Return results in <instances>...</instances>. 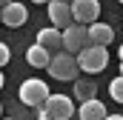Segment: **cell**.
I'll return each instance as SVG.
<instances>
[{
	"mask_svg": "<svg viewBox=\"0 0 123 120\" xmlns=\"http://www.w3.org/2000/svg\"><path fill=\"white\" fill-rule=\"evenodd\" d=\"M74 114V100L69 94H49L37 106V120H69Z\"/></svg>",
	"mask_w": 123,
	"mask_h": 120,
	"instance_id": "6da1fadb",
	"label": "cell"
},
{
	"mask_svg": "<svg viewBox=\"0 0 123 120\" xmlns=\"http://www.w3.org/2000/svg\"><path fill=\"white\" fill-rule=\"evenodd\" d=\"M77 69L80 72H86V74H97V72H103L106 66H109V52H106V46H86V49H80L77 54Z\"/></svg>",
	"mask_w": 123,
	"mask_h": 120,
	"instance_id": "7a4b0ae2",
	"label": "cell"
},
{
	"mask_svg": "<svg viewBox=\"0 0 123 120\" xmlns=\"http://www.w3.org/2000/svg\"><path fill=\"white\" fill-rule=\"evenodd\" d=\"M46 69H49V74L55 80H77V60H74V54H69V52L52 54V60H49Z\"/></svg>",
	"mask_w": 123,
	"mask_h": 120,
	"instance_id": "3957f363",
	"label": "cell"
},
{
	"mask_svg": "<svg viewBox=\"0 0 123 120\" xmlns=\"http://www.w3.org/2000/svg\"><path fill=\"white\" fill-rule=\"evenodd\" d=\"M60 40H63V52L77 54L80 49L89 46V31H86V26H80V23H69L66 29H60Z\"/></svg>",
	"mask_w": 123,
	"mask_h": 120,
	"instance_id": "277c9868",
	"label": "cell"
},
{
	"mask_svg": "<svg viewBox=\"0 0 123 120\" xmlns=\"http://www.w3.org/2000/svg\"><path fill=\"white\" fill-rule=\"evenodd\" d=\"M69 12H72V23L89 26L100 17V0H72Z\"/></svg>",
	"mask_w": 123,
	"mask_h": 120,
	"instance_id": "5b68a950",
	"label": "cell"
},
{
	"mask_svg": "<svg viewBox=\"0 0 123 120\" xmlns=\"http://www.w3.org/2000/svg\"><path fill=\"white\" fill-rule=\"evenodd\" d=\"M49 94H52V91H49V86H46L43 80L31 77V80H23V86H20V103H23V106H31V109H37Z\"/></svg>",
	"mask_w": 123,
	"mask_h": 120,
	"instance_id": "8992f818",
	"label": "cell"
},
{
	"mask_svg": "<svg viewBox=\"0 0 123 120\" xmlns=\"http://www.w3.org/2000/svg\"><path fill=\"white\" fill-rule=\"evenodd\" d=\"M26 17H29V12H26V6L23 3H6L3 9H0V23H6V26H12V29H17V26H23L26 23Z\"/></svg>",
	"mask_w": 123,
	"mask_h": 120,
	"instance_id": "52a82bcc",
	"label": "cell"
},
{
	"mask_svg": "<svg viewBox=\"0 0 123 120\" xmlns=\"http://www.w3.org/2000/svg\"><path fill=\"white\" fill-rule=\"evenodd\" d=\"M86 31H89V43H92V46H109V43L115 40V29L106 26V23H100V20L89 23Z\"/></svg>",
	"mask_w": 123,
	"mask_h": 120,
	"instance_id": "ba28073f",
	"label": "cell"
},
{
	"mask_svg": "<svg viewBox=\"0 0 123 120\" xmlns=\"http://www.w3.org/2000/svg\"><path fill=\"white\" fill-rule=\"evenodd\" d=\"M49 20L55 29H66L72 23V12H69V3H60V0H49Z\"/></svg>",
	"mask_w": 123,
	"mask_h": 120,
	"instance_id": "9c48e42d",
	"label": "cell"
},
{
	"mask_svg": "<svg viewBox=\"0 0 123 120\" xmlns=\"http://www.w3.org/2000/svg\"><path fill=\"white\" fill-rule=\"evenodd\" d=\"M106 114H109V112H106V106H103L97 97L83 100V103H80V109H77V117H80V120H103Z\"/></svg>",
	"mask_w": 123,
	"mask_h": 120,
	"instance_id": "30bf717a",
	"label": "cell"
},
{
	"mask_svg": "<svg viewBox=\"0 0 123 120\" xmlns=\"http://www.w3.org/2000/svg\"><path fill=\"white\" fill-rule=\"evenodd\" d=\"M37 43L46 49V52H55V49H63V40H60V29L49 26V29H40L37 31Z\"/></svg>",
	"mask_w": 123,
	"mask_h": 120,
	"instance_id": "8fae6325",
	"label": "cell"
},
{
	"mask_svg": "<svg viewBox=\"0 0 123 120\" xmlns=\"http://www.w3.org/2000/svg\"><path fill=\"white\" fill-rule=\"evenodd\" d=\"M49 60H52V52H46L40 43H34V46L26 49V63L34 66V69H46V66H49Z\"/></svg>",
	"mask_w": 123,
	"mask_h": 120,
	"instance_id": "7c38bea8",
	"label": "cell"
},
{
	"mask_svg": "<svg viewBox=\"0 0 123 120\" xmlns=\"http://www.w3.org/2000/svg\"><path fill=\"white\" fill-rule=\"evenodd\" d=\"M94 91H97V86H94L92 80H74V97L80 103L89 100V97H94Z\"/></svg>",
	"mask_w": 123,
	"mask_h": 120,
	"instance_id": "4fadbf2b",
	"label": "cell"
},
{
	"mask_svg": "<svg viewBox=\"0 0 123 120\" xmlns=\"http://www.w3.org/2000/svg\"><path fill=\"white\" fill-rule=\"evenodd\" d=\"M109 94H112V100L123 103V74H120V77H115V80L109 83Z\"/></svg>",
	"mask_w": 123,
	"mask_h": 120,
	"instance_id": "5bb4252c",
	"label": "cell"
},
{
	"mask_svg": "<svg viewBox=\"0 0 123 120\" xmlns=\"http://www.w3.org/2000/svg\"><path fill=\"white\" fill-rule=\"evenodd\" d=\"M9 60H12V49H9L6 43H0V69H3Z\"/></svg>",
	"mask_w": 123,
	"mask_h": 120,
	"instance_id": "9a60e30c",
	"label": "cell"
},
{
	"mask_svg": "<svg viewBox=\"0 0 123 120\" xmlns=\"http://www.w3.org/2000/svg\"><path fill=\"white\" fill-rule=\"evenodd\" d=\"M103 120H123V114H106Z\"/></svg>",
	"mask_w": 123,
	"mask_h": 120,
	"instance_id": "2e32d148",
	"label": "cell"
},
{
	"mask_svg": "<svg viewBox=\"0 0 123 120\" xmlns=\"http://www.w3.org/2000/svg\"><path fill=\"white\" fill-rule=\"evenodd\" d=\"M6 3H12V0H0V9H3V6H6Z\"/></svg>",
	"mask_w": 123,
	"mask_h": 120,
	"instance_id": "e0dca14e",
	"label": "cell"
},
{
	"mask_svg": "<svg viewBox=\"0 0 123 120\" xmlns=\"http://www.w3.org/2000/svg\"><path fill=\"white\" fill-rule=\"evenodd\" d=\"M31 3H49V0H31Z\"/></svg>",
	"mask_w": 123,
	"mask_h": 120,
	"instance_id": "ac0fdd59",
	"label": "cell"
},
{
	"mask_svg": "<svg viewBox=\"0 0 123 120\" xmlns=\"http://www.w3.org/2000/svg\"><path fill=\"white\" fill-rule=\"evenodd\" d=\"M0 89H3V72H0Z\"/></svg>",
	"mask_w": 123,
	"mask_h": 120,
	"instance_id": "d6986e66",
	"label": "cell"
},
{
	"mask_svg": "<svg viewBox=\"0 0 123 120\" xmlns=\"http://www.w3.org/2000/svg\"><path fill=\"white\" fill-rule=\"evenodd\" d=\"M117 54H120V60H123V46H120V52H117Z\"/></svg>",
	"mask_w": 123,
	"mask_h": 120,
	"instance_id": "ffe728a7",
	"label": "cell"
},
{
	"mask_svg": "<svg viewBox=\"0 0 123 120\" xmlns=\"http://www.w3.org/2000/svg\"><path fill=\"white\" fill-rule=\"evenodd\" d=\"M120 74H123V60H120Z\"/></svg>",
	"mask_w": 123,
	"mask_h": 120,
	"instance_id": "44dd1931",
	"label": "cell"
},
{
	"mask_svg": "<svg viewBox=\"0 0 123 120\" xmlns=\"http://www.w3.org/2000/svg\"><path fill=\"white\" fill-rule=\"evenodd\" d=\"M0 120H14V117H0Z\"/></svg>",
	"mask_w": 123,
	"mask_h": 120,
	"instance_id": "7402d4cb",
	"label": "cell"
},
{
	"mask_svg": "<svg viewBox=\"0 0 123 120\" xmlns=\"http://www.w3.org/2000/svg\"><path fill=\"white\" fill-rule=\"evenodd\" d=\"M60 3H72V0H60Z\"/></svg>",
	"mask_w": 123,
	"mask_h": 120,
	"instance_id": "603a6c76",
	"label": "cell"
},
{
	"mask_svg": "<svg viewBox=\"0 0 123 120\" xmlns=\"http://www.w3.org/2000/svg\"><path fill=\"white\" fill-rule=\"evenodd\" d=\"M0 112H3V106H0Z\"/></svg>",
	"mask_w": 123,
	"mask_h": 120,
	"instance_id": "cb8c5ba5",
	"label": "cell"
},
{
	"mask_svg": "<svg viewBox=\"0 0 123 120\" xmlns=\"http://www.w3.org/2000/svg\"><path fill=\"white\" fill-rule=\"evenodd\" d=\"M120 3H123V0H120Z\"/></svg>",
	"mask_w": 123,
	"mask_h": 120,
	"instance_id": "d4e9b609",
	"label": "cell"
}]
</instances>
